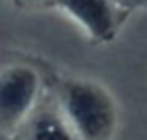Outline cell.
<instances>
[{
  "label": "cell",
  "mask_w": 147,
  "mask_h": 140,
  "mask_svg": "<svg viewBox=\"0 0 147 140\" xmlns=\"http://www.w3.org/2000/svg\"><path fill=\"white\" fill-rule=\"evenodd\" d=\"M55 100L82 140H113L118 110L104 85L87 78H72L61 85Z\"/></svg>",
  "instance_id": "obj_1"
},
{
  "label": "cell",
  "mask_w": 147,
  "mask_h": 140,
  "mask_svg": "<svg viewBox=\"0 0 147 140\" xmlns=\"http://www.w3.org/2000/svg\"><path fill=\"white\" fill-rule=\"evenodd\" d=\"M42 78L30 65L0 69V137L15 136L42 98Z\"/></svg>",
  "instance_id": "obj_2"
},
{
  "label": "cell",
  "mask_w": 147,
  "mask_h": 140,
  "mask_svg": "<svg viewBox=\"0 0 147 140\" xmlns=\"http://www.w3.org/2000/svg\"><path fill=\"white\" fill-rule=\"evenodd\" d=\"M48 6L65 13L92 41L100 43L114 39L123 13L114 0H52Z\"/></svg>",
  "instance_id": "obj_3"
},
{
  "label": "cell",
  "mask_w": 147,
  "mask_h": 140,
  "mask_svg": "<svg viewBox=\"0 0 147 140\" xmlns=\"http://www.w3.org/2000/svg\"><path fill=\"white\" fill-rule=\"evenodd\" d=\"M19 140H82L55 98H40L15 134Z\"/></svg>",
  "instance_id": "obj_4"
},
{
  "label": "cell",
  "mask_w": 147,
  "mask_h": 140,
  "mask_svg": "<svg viewBox=\"0 0 147 140\" xmlns=\"http://www.w3.org/2000/svg\"><path fill=\"white\" fill-rule=\"evenodd\" d=\"M114 3L123 12H130V10L147 6V0H114Z\"/></svg>",
  "instance_id": "obj_5"
},
{
  "label": "cell",
  "mask_w": 147,
  "mask_h": 140,
  "mask_svg": "<svg viewBox=\"0 0 147 140\" xmlns=\"http://www.w3.org/2000/svg\"><path fill=\"white\" fill-rule=\"evenodd\" d=\"M20 2H23L26 5H43V6H48L52 0H20Z\"/></svg>",
  "instance_id": "obj_6"
},
{
  "label": "cell",
  "mask_w": 147,
  "mask_h": 140,
  "mask_svg": "<svg viewBox=\"0 0 147 140\" xmlns=\"http://www.w3.org/2000/svg\"><path fill=\"white\" fill-rule=\"evenodd\" d=\"M0 140H19V139H16L15 136H10V137H0Z\"/></svg>",
  "instance_id": "obj_7"
}]
</instances>
